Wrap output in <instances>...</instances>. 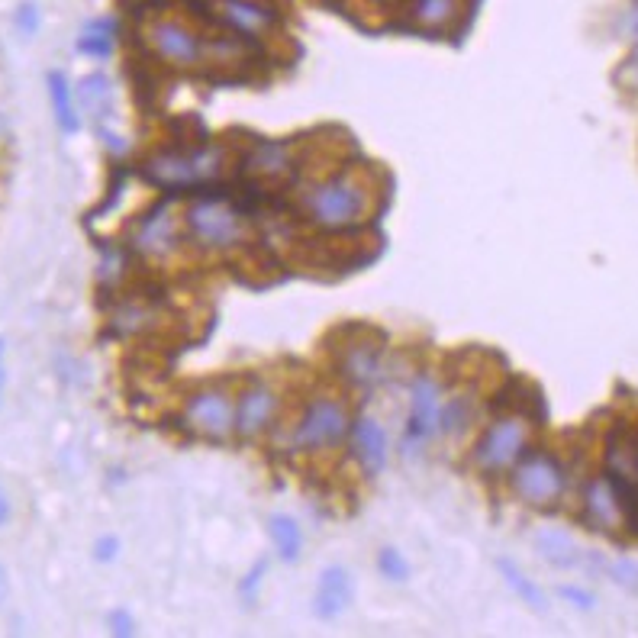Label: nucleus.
<instances>
[{
    "label": "nucleus",
    "instance_id": "f257e3e1",
    "mask_svg": "<svg viewBox=\"0 0 638 638\" xmlns=\"http://www.w3.org/2000/svg\"><path fill=\"white\" fill-rule=\"evenodd\" d=\"M223 171V149L220 145L200 142L187 149H168L152 155L142 168V178L162 187L168 194H184L194 187H210Z\"/></svg>",
    "mask_w": 638,
    "mask_h": 638
},
{
    "label": "nucleus",
    "instance_id": "f03ea898",
    "mask_svg": "<svg viewBox=\"0 0 638 638\" xmlns=\"http://www.w3.org/2000/svg\"><path fill=\"white\" fill-rule=\"evenodd\" d=\"M249 216L232 197H197L184 213L187 239L207 252H232L249 236Z\"/></svg>",
    "mask_w": 638,
    "mask_h": 638
},
{
    "label": "nucleus",
    "instance_id": "7ed1b4c3",
    "mask_svg": "<svg viewBox=\"0 0 638 638\" xmlns=\"http://www.w3.org/2000/svg\"><path fill=\"white\" fill-rule=\"evenodd\" d=\"M303 207H307L310 223H316L319 229L339 232L365 220V213L371 207V194L365 184L345 171V174H336V178L319 181L307 194Z\"/></svg>",
    "mask_w": 638,
    "mask_h": 638
},
{
    "label": "nucleus",
    "instance_id": "20e7f679",
    "mask_svg": "<svg viewBox=\"0 0 638 638\" xmlns=\"http://www.w3.org/2000/svg\"><path fill=\"white\" fill-rule=\"evenodd\" d=\"M510 487L526 506H555L568 490V468L551 452H526L513 464Z\"/></svg>",
    "mask_w": 638,
    "mask_h": 638
},
{
    "label": "nucleus",
    "instance_id": "39448f33",
    "mask_svg": "<svg viewBox=\"0 0 638 638\" xmlns=\"http://www.w3.org/2000/svg\"><path fill=\"white\" fill-rule=\"evenodd\" d=\"M348 432H352V419H348L345 406L339 400L319 397L307 403V410L300 413L294 429H290L287 442L294 452H323V448L339 445Z\"/></svg>",
    "mask_w": 638,
    "mask_h": 638
},
{
    "label": "nucleus",
    "instance_id": "423d86ee",
    "mask_svg": "<svg viewBox=\"0 0 638 638\" xmlns=\"http://www.w3.org/2000/svg\"><path fill=\"white\" fill-rule=\"evenodd\" d=\"M529 426L522 416H500L487 426L474 448V464L484 474L513 471V464L529 452Z\"/></svg>",
    "mask_w": 638,
    "mask_h": 638
},
{
    "label": "nucleus",
    "instance_id": "0eeeda50",
    "mask_svg": "<svg viewBox=\"0 0 638 638\" xmlns=\"http://www.w3.org/2000/svg\"><path fill=\"white\" fill-rule=\"evenodd\" d=\"M442 410H445V394L439 381L429 374H419L410 387V416H406V426H403L400 452L416 455L435 435H442Z\"/></svg>",
    "mask_w": 638,
    "mask_h": 638
},
{
    "label": "nucleus",
    "instance_id": "6e6552de",
    "mask_svg": "<svg viewBox=\"0 0 638 638\" xmlns=\"http://www.w3.org/2000/svg\"><path fill=\"white\" fill-rule=\"evenodd\" d=\"M184 423L207 439H226L236 432V403L223 387H203L184 403Z\"/></svg>",
    "mask_w": 638,
    "mask_h": 638
},
{
    "label": "nucleus",
    "instance_id": "1a4fd4ad",
    "mask_svg": "<svg viewBox=\"0 0 638 638\" xmlns=\"http://www.w3.org/2000/svg\"><path fill=\"white\" fill-rule=\"evenodd\" d=\"M178 245V220H174V200L165 197L152 203L133 229V252L145 258H165Z\"/></svg>",
    "mask_w": 638,
    "mask_h": 638
},
{
    "label": "nucleus",
    "instance_id": "9d476101",
    "mask_svg": "<svg viewBox=\"0 0 638 638\" xmlns=\"http://www.w3.org/2000/svg\"><path fill=\"white\" fill-rule=\"evenodd\" d=\"M149 42L155 55L174 68H194L203 58V42L191 26L181 20H155L149 23Z\"/></svg>",
    "mask_w": 638,
    "mask_h": 638
},
{
    "label": "nucleus",
    "instance_id": "9b49d317",
    "mask_svg": "<svg viewBox=\"0 0 638 638\" xmlns=\"http://www.w3.org/2000/svg\"><path fill=\"white\" fill-rule=\"evenodd\" d=\"M274 413H278V390L268 381L249 384L236 403V435H242V439H258V435L271 426Z\"/></svg>",
    "mask_w": 638,
    "mask_h": 638
},
{
    "label": "nucleus",
    "instance_id": "f8f14e48",
    "mask_svg": "<svg viewBox=\"0 0 638 638\" xmlns=\"http://www.w3.org/2000/svg\"><path fill=\"white\" fill-rule=\"evenodd\" d=\"M339 371L352 387H374L384 377V345L355 342L339 358Z\"/></svg>",
    "mask_w": 638,
    "mask_h": 638
},
{
    "label": "nucleus",
    "instance_id": "ddd939ff",
    "mask_svg": "<svg viewBox=\"0 0 638 638\" xmlns=\"http://www.w3.org/2000/svg\"><path fill=\"white\" fill-rule=\"evenodd\" d=\"M348 439H352V455L365 464L368 474H381L387 468V458H390L387 432L377 426L374 419H368V416L355 419Z\"/></svg>",
    "mask_w": 638,
    "mask_h": 638
},
{
    "label": "nucleus",
    "instance_id": "4468645a",
    "mask_svg": "<svg viewBox=\"0 0 638 638\" xmlns=\"http://www.w3.org/2000/svg\"><path fill=\"white\" fill-rule=\"evenodd\" d=\"M216 7H220V20L245 39L265 36L274 26V13L261 7L258 0H220Z\"/></svg>",
    "mask_w": 638,
    "mask_h": 638
},
{
    "label": "nucleus",
    "instance_id": "2eb2a0df",
    "mask_svg": "<svg viewBox=\"0 0 638 638\" xmlns=\"http://www.w3.org/2000/svg\"><path fill=\"white\" fill-rule=\"evenodd\" d=\"M316 616L319 619H336L342 616L348 603H352V577H348L345 568H326L319 574V584H316Z\"/></svg>",
    "mask_w": 638,
    "mask_h": 638
},
{
    "label": "nucleus",
    "instance_id": "dca6fc26",
    "mask_svg": "<svg viewBox=\"0 0 638 638\" xmlns=\"http://www.w3.org/2000/svg\"><path fill=\"white\" fill-rule=\"evenodd\" d=\"M584 516H587L590 526L600 529V532H613L622 522L616 493H613V487H609L606 474L587 481V487H584Z\"/></svg>",
    "mask_w": 638,
    "mask_h": 638
},
{
    "label": "nucleus",
    "instance_id": "f3484780",
    "mask_svg": "<svg viewBox=\"0 0 638 638\" xmlns=\"http://www.w3.org/2000/svg\"><path fill=\"white\" fill-rule=\"evenodd\" d=\"M606 481L616 493L622 526H626V532L638 535V481L626 468H606Z\"/></svg>",
    "mask_w": 638,
    "mask_h": 638
},
{
    "label": "nucleus",
    "instance_id": "a211bd4d",
    "mask_svg": "<svg viewBox=\"0 0 638 638\" xmlns=\"http://www.w3.org/2000/svg\"><path fill=\"white\" fill-rule=\"evenodd\" d=\"M245 168L265 174V178H281L290 171V149L284 142H255L245 158Z\"/></svg>",
    "mask_w": 638,
    "mask_h": 638
},
{
    "label": "nucleus",
    "instance_id": "6ab92c4d",
    "mask_svg": "<svg viewBox=\"0 0 638 638\" xmlns=\"http://www.w3.org/2000/svg\"><path fill=\"white\" fill-rule=\"evenodd\" d=\"M268 532H271V542H274V548H278V558L281 561H297L300 558L303 532H300L294 516H271Z\"/></svg>",
    "mask_w": 638,
    "mask_h": 638
},
{
    "label": "nucleus",
    "instance_id": "aec40b11",
    "mask_svg": "<svg viewBox=\"0 0 638 638\" xmlns=\"http://www.w3.org/2000/svg\"><path fill=\"white\" fill-rule=\"evenodd\" d=\"M458 0H410V20L423 29H442L455 20Z\"/></svg>",
    "mask_w": 638,
    "mask_h": 638
},
{
    "label": "nucleus",
    "instance_id": "412c9836",
    "mask_svg": "<svg viewBox=\"0 0 638 638\" xmlns=\"http://www.w3.org/2000/svg\"><path fill=\"white\" fill-rule=\"evenodd\" d=\"M49 94H52V107H55V120L65 133H78L81 120L75 113V100H71V87L65 81L62 71H52L49 75Z\"/></svg>",
    "mask_w": 638,
    "mask_h": 638
},
{
    "label": "nucleus",
    "instance_id": "4be33fe9",
    "mask_svg": "<svg viewBox=\"0 0 638 638\" xmlns=\"http://www.w3.org/2000/svg\"><path fill=\"white\" fill-rule=\"evenodd\" d=\"M535 545H539L542 551V558L551 561V564H558V568H571V564H577V545L568 539L564 532H539L535 535Z\"/></svg>",
    "mask_w": 638,
    "mask_h": 638
},
{
    "label": "nucleus",
    "instance_id": "5701e85b",
    "mask_svg": "<svg viewBox=\"0 0 638 638\" xmlns=\"http://www.w3.org/2000/svg\"><path fill=\"white\" fill-rule=\"evenodd\" d=\"M113 29H116L113 20H94V23H87L84 36L78 39V49H81L84 55L107 58V55L113 52Z\"/></svg>",
    "mask_w": 638,
    "mask_h": 638
},
{
    "label": "nucleus",
    "instance_id": "b1692460",
    "mask_svg": "<svg viewBox=\"0 0 638 638\" xmlns=\"http://www.w3.org/2000/svg\"><path fill=\"white\" fill-rule=\"evenodd\" d=\"M497 568H500V574H503V580H506V584L513 587V593H516V597H522V600H526L529 606H535V609H539V613H542V609H545V597H542V590L535 587L532 580H529L526 574H522L513 561L500 558V561H497Z\"/></svg>",
    "mask_w": 638,
    "mask_h": 638
},
{
    "label": "nucleus",
    "instance_id": "393cba45",
    "mask_svg": "<svg viewBox=\"0 0 638 638\" xmlns=\"http://www.w3.org/2000/svg\"><path fill=\"white\" fill-rule=\"evenodd\" d=\"M110 100V81L104 75H87L81 81V104L91 107V110H104Z\"/></svg>",
    "mask_w": 638,
    "mask_h": 638
},
{
    "label": "nucleus",
    "instance_id": "a878e982",
    "mask_svg": "<svg viewBox=\"0 0 638 638\" xmlns=\"http://www.w3.org/2000/svg\"><path fill=\"white\" fill-rule=\"evenodd\" d=\"M377 571H381L387 580H394V584H400V580L410 577V564H406V558L397 548H384L381 555H377Z\"/></svg>",
    "mask_w": 638,
    "mask_h": 638
},
{
    "label": "nucleus",
    "instance_id": "bb28decb",
    "mask_svg": "<svg viewBox=\"0 0 638 638\" xmlns=\"http://www.w3.org/2000/svg\"><path fill=\"white\" fill-rule=\"evenodd\" d=\"M561 597L571 600V606H577V609H593V593L580 590V587H561Z\"/></svg>",
    "mask_w": 638,
    "mask_h": 638
},
{
    "label": "nucleus",
    "instance_id": "cd10ccee",
    "mask_svg": "<svg viewBox=\"0 0 638 638\" xmlns=\"http://www.w3.org/2000/svg\"><path fill=\"white\" fill-rule=\"evenodd\" d=\"M613 577L619 580V584H638V564H632V561H616L613 564Z\"/></svg>",
    "mask_w": 638,
    "mask_h": 638
},
{
    "label": "nucleus",
    "instance_id": "c85d7f7f",
    "mask_svg": "<svg viewBox=\"0 0 638 638\" xmlns=\"http://www.w3.org/2000/svg\"><path fill=\"white\" fill-rule=\"evenodd\" d=\"M17 23H20V29L23 33H36V26H39V17H36V7H20V13H17Z\"/></svg>",
    "mask_w": 638,
    "mask_h": 638
},
{
    "label": "nucleus",
    "instance_id": "c756f323",
    "mask_svg": "<svg viewBox=\"0 0 638 638\" xmlns=\"http://www.w3.org/2000/svg\"><path fill=\"white\" fill-rule=\"evenodd\" d=\"M110 629L113 635H133V619L129 613H110Z\"/></svg>",
    "mask_w": 638,
    "mask_h": 638
},
{
    "label": "nucleus",
    "instance_id": "7c9ffc66",
    "mask_svg": "<svg viewBox=\"0 0 638 638\" xmlns=\"http://www.w3.org/2000/svg\"><path fill=\"white\" fill-rule=\"evenodd\" d=\"M261 574H265V564H258V568L245 577V584H242V597H249V600H255V590H258V584H261Z\"/></svg>",
    "mask_w": 638,
    "mask_h": 638
},
{
    "label": "nucleus",
    "instance_id": "2f4dec72",
    "mask_svg": "<svg viewBox=\"0 0 638 638\" xmlns=\"http://www.w3.org/2000/svg\"><path fill=\"white\" fill-rule=\"evenodd\" d=\"M116 548H120V542H116V539H100L97 542V558L100 561H110L116 555Z\"/></svg>",
    "mask_w": 638,
    "mask_h": 638
},
{
    "label": "nucleus",
    "instance_id": "473e14b6",
    "mask_svg": "<svg viewBox=\"0 0 638 638\" xmlns=\"http://www.w3.org/2000/svg\"><path fill=\"white\" fill-rule=\"evenodd\" d=\"M7 516H10V506H7V500H4V493H0V526L7 522Z\"/></svg>",
    "mask_w": 638,
    "mask_h": 638
},
{
    "label": "nucleus",
    "instance_id": "72a5a7b5",
    "mask_svg": "<svg viewBox=\"0 0 638 638\" xmlns=\"http://www.w3.org/2000/svg\"><path fill=\"white\" fill-rule=\"evenodd\" d=\"M7 597V574H4V568H0V600Z\"/></svg>",
    "mask_w": 638,
    "mask_h": 638
},
{
    "label": "nucleus",
    "instance_id": "f704fd0d",
    "mask_svg": "<svg viewBox=\"0 0 638 638\" xmlns=\"http://www.w3.org/2000/svg\"><path fill=\"white\" fill-rule=\"evenodd\" d=\"M0 355H4V339H0Z\"/></svg>",
    "mask_w": 638,
    "mask_h": 638
},
{
    "label": "nucleus",
    "instance_id": "c9c22d12",
    "mask_svg": "<svg viewBox=\"0 0 638 638\" xmlns=\"http://www.w3.org/2000/svg\"><path fill=\"white\" fill-rule=\"evenodd\" d=\"M0 384H4V371H0Z\"/></svg>",
    "mask_w": 638,
    "mask_h": 638
},
{
    "label": "nucleus",
    "instance_id": "e433bc0d",
    "mask_svg": "<svg viewBox=\"0 0 638 638\" xmlns=\"http://www.w3.org/2000/svg\"><path fill=\"white\" fill-rule=\"evenodd\" d=\"M635 468H638V455H635Z\"/></svg>",
    "mask_w": 638,
    "mask_h": 638
}]
</instances>
